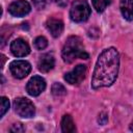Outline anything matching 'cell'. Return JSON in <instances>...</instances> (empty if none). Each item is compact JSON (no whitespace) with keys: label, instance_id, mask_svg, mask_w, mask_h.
Segmentation results:
<instances>
[{"label":"cell","instance_id":"7c38bea8","mask_svg":"<svg viewBox=\"0 0 133 133\" xmlns=\"http://www.w3.org/2000/svg\"><path fill=\"white\" fill-rule=\"evenodd\" d=\"M119 8L123 17L126 20H133V0H121Z\"/></svg>","mask_w":133,"mask_h":133},{"label":"cell","instance_id":"d6986e66","mask_svg":"<svg viewBox=\"0 0 133 133\" xmlns=\"http://www.w3.org/2000/svg\"><path fill=\"white\" fill-rule=\"evenodd\" d=\"M11 132H24L25 131V128L23 127L22 124L20 123H17V124H14L12 127L9 129Z\"/></svg>","mask_w":133,"mask_h":133},{"label":"cell","instance_id":"ac0fdd59","mask_svg":"<svg viewBox=\"0 0 133 133\" xmlns=\"http://www.w3.org/2000/svg\"><path fill=\"white\" fill-rule=\"evenodd\" d=\"M52 0H32V3H33V5L37 8V9H43V8H45V6L48 4V3H50Z\"/></svg>","mask_w":133,"mask_h":133},{"label":"cell","instance_id":"44dd1931","mask_svg":"<svg viewBox=\"0 0 133 133\" xmlns=\"http://www.w3.org/2000/svg\"><path fill=\"white\" fill-rule=\"evenodd\" d=\"M56 2H57V4H58L60 7H64V6H66L69 0H57Z\"/></svg>","mask_w":133,"mask_h":133},{"label":"cell","instance_id":"8fae6325","mask_svg":"<svg viewBox=\"0 0 133 133\" xmlns=\"http://www.w3.org/2000/svg\"><path fill=\"white\" fill-rule=\"evenodd\" d=\"M54 64H55V59L53 55L50 53H46L42 55V57L37 62L38 70L43 73H48L49 71H51L54 68Z\"/></svg>","mask_w":133,"mask_h":133},{"label":"cell","instance_id":"ffe728a7","mask_svg":"<svg viewBox=\"0 0 133 133\" xmlns=\"http://www.w3.org/2000/svg\"><path fill=\"white\" fill-rule=\"evenodd\" d=\"M106 122H107V116H106V114H101V116L99 117V123L101 124V125H105L106 124Z\"/></svg>","mask_w":133,"mask_h":133},{"label":"cell","instance_id":"3957f363","mask_svg":"<svg viewBox=\"0 0 133 133\" xmlns=\"http://www.w3.org/2000/svg\"><path fill=\"white\" fill-rule=\"evenodd\" d=\"M90 16V7L85 0H75L70 9V17L74 22H84Z\"/></svg>","mask_w":133,"mask_h":133},{"label":"cell","instance_id":"9a60e30c","mask_svg":"<svg viewBox=\"0 0 133 133\" xmlns=\"http://www.w3.org/2000/svg\"><path fill=\"white\" fill-rule=\"evenodd\" d=\"M51 91L55 97H61L66 94V89L64 88V86L61 83H57V82L52 85Z\"/></svg>","mask_w":133,"mask_h":133},{"label":"cell","instance_id":"7402d4cb","mask_svg":"<svg viewBox=\"0 0 133 133\" xmlns=\"http://www.w3.org/2000/svg\"><path fill=\"white\" fill-rule=\"evenodd\" d=\"M130 130L133 131V121H132V123H131V125H130Z\"/></svg>","mask_w":133,"mask_h":133},{"label":"cell","instance_id":"6da1fadb","mask_svg":"<svg viewBox=\"0 0 133 133\" xmlns=\"http://www.w3.org/2000/svg\"><path fill=\"white\" fill-rule=\"evenodd\" d=\"M119 68V55L115 48L105 49L98 57L92 78L91 87L98 89L110 86L116 79Z\"/></svg>","mask_w":133,"mask_h":133},{"label":"cell","instance_id":"9c48e42d","mask_svg":"<svg viewBox=\"0 0 133 133\" xmlns=\"http://www.w3.org/2000/svg\"><path fill=\"white\" fill-rule=\"evenodd\" d=\"M10 51L17 57H23L29 54L30 47L29 45L22 38H17L10 44Z\"/></svg>","mask_w":133,"mask_h":133},{"label":"cell","instance_id":"e0dca14e","mask_svg":"<svg viewBox=\"0 0 133 133\" xmlns=\"http://www.w3.org/2000/svg\"><path fill=\"white\" fill-rule=\"evenodd\" d=\"M0 102H1V113H0V115L2 117L5 114V112L8 110V108H9V101L7 100V98L2 97Z\"/></svg>","mask_w":133,"mask_h":133},{"label":"cell","instance_id":"ba28073f","mask_svg":"<svg viewBox=\"0 0 133 133\" xmlns=\"http://www.w3.org/2000/svg\"><path fill=\"white\" fill-rule=\"evenodd\" d=\"M30 10V4L25 0H17L12 2L8 7L9 14L14 17H24L27 14H29Z\"/></svg>","mask_w":133,"mask_h":133},{"label":"cell","instance_id":"7a4b0ae2","mask_svg":"<svg viewBox=\"0 0 133 133\" xmlns=\"http://www.w3.org/2000/svg\"><path fill=\"white\" fill-rule=\"evenodd\" d=\"M61 56L64 62L71 63L77 58L87 59L88 54L84 50V46L78 36H70L63 45Z\"/></svg>","mask_w":133,"mask_h":133},{"label":"cell","instance_id":"2e32d148","mask_svg":"<svg viewBox=\"0 0 133 133\" xmlns=\"http://www.w3.org/2000/svg\"><path fill=\"white\" fill-rule=\"evenodd\" d=\"M34 46L36 49L38 50H44L47 46H48V41L46 37L44 36H37L35 39H34Z\"/></svg>","mask_w":133,"mask_h":133},{"label":"cell","instance_id":"52a82bcc","mask_svg":"<svg viewBox=\"0 0 133 133\" xmlns=\"http://www.w3.org/2000/svg\"><path fill=\"white\" fill-rule=\"evenodd\" d=\"M86 74V66L84 64H78L76 65L71 72L66 73L64 75V80L70 84H79L84 79Z\"/></svg>","mask_w":133,"mask_h":133},{"label":"cell","instance_id":"8992f818","mask_svg":"<svg viewBox=\"0 0 133 133\" xmlns=\"http://www.w3.org/2000/svg\"><path fill=\"white\" fill-rule=\"evenodd\" d=\"M46 88V81L44 78L39 76H33L30 78V80L27 82L26 90L30 96L36 97L39 94H42Z\"/></svg>","mask_w":133,"mask_h":133},{"label":"cell","instance_id":"5bb4252c","mask_svg":"<svg viewBox=\"0 0 133 133\" xmlns=\"http://www.w3.org/2000/svg\"><path fill=\"white\" fill-rule=\"evenodd\" d=\"M94 8L98 12H102L110 4V0H91Z\"/></svg>","mask_w":133,"mask_h":133},{"label":"cell","instance_id":"4fadbf2b","mask_svg":"<svg viewBox=\"0 0 133 133\" xmlns=\"http://www.w3.org/2000/svg\"><path fill=\"white\" fill-rule=\"evenodd\" d=\"M61 130L65 133H72L76 131L75 123L70 114H64L61 118Z\"/></svg>","mask_w":133,"mask_h":133},{"label":"cell","instance_id":"5b68a950","mask_svg":"<svg viewBox=\"0 0 133 133\" xmlns=\"http://www.w3.org/2000/svg\"><path fill=\"white\" fill-rule=\"evenodd\" d=\"M10 73L17 79L25 78L31 71V65L26 60H15L9 65Z\"/></svg>","mask_w":133,"mask_h":133},{"label":"cell","instance_id":"30bf717a","mask_svg":"<svg viewBox=\"0 0 133 133\" xmlns=\"http://www.w3.org/2000/svg\"><path fill=\"white\" fill-rule=\"evenodd\" d=\"M46 27L49 30V32L51 33V35L54 36V37L60 36V34L63 31V23H62V21L59 20V19H55V18L48 19L47 22H46Z\"/></svg>","mask_w":133,"mask_h":133},{"label":"cell","instance_id":"277c9868","mask_svg":"<svg viewBox=\"0 0 133 133\" xmlns=\"http://www.w3.org/2000/svg\"><path fill=\"white\" fill-rule=\"evenodd\" d=\"M14 108L16 113L21 116V117H25V118H29L32 117L35 113V108L33 103L26 99V98H17L14 101Z\"/></svg>","mask_w":133,"mask_h":133}]
</instances>
